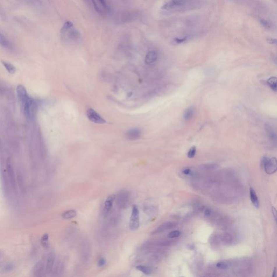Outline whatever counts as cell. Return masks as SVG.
<instances>
[{"label":"cell","mask_w":277,"mask_h":277,"mask_svg":"<svg viewBox=\"0 0 277 277\" xmlns=\"http://www.w3.org/2000/svg\"><path fill=\"white\" fill-rule=\"evenodd\" d=\"M261 166L267 174H272L277 171V159L276 158L269 159L264 157L262 160Z\"/></svg>","instance_id":"obj_1"},{"label":"cell","mask_w":277,"mask_h":277,"mask_svg":"<svg viewBox=\"0 0 277 277\" xmlns=\"http://www.w3.org/2000/svg\"><path fill=\"white\" fill-rule=\"evenodd\" d=\"M139 211L136 205H133L129 221V228L132 231H136L139 227Z\"/></svg>","instance_id":"obj_2"},{"label":"cell","mask_w":277,"mask_h":277,"mask_svg":"<svg viewBox=\"0 0 277 277\" xmlns=\"http://www.w3.org/2000/svg\"><path fill=\"white\" fill-rule=\"evenodd\" d=\"M87 115L88 119L93 122L99 124H103L106 122L105 119L92 108H89L88 110L87 111Z\"/></svg>","instance_id":"obj_3"},{"label":"cell","mask_w":277,"mask_h":277,"mask_svg":"<svg viewBox=\"0 0 277 277\" xmlns=\"http://www.w3.org/2000/svg\"><path fill=\"white\" fill-rule=\"evenodd\" d=\"M187 0H170L163 4L161 9L163 10H170L177 7H180L186 4Z\"/></svg>","instance_id":"obj_4"},{"label":"cell","mask_w":277,"mask_h":277,"mask_svg":"<svg viewBox=\"0 0 277 277\" xmlns=\"http://www.w3.org/2000/svg\"><path fill=\"white\" fill-rule=\"evenodd\" d=\"M16 91L18 98L19 99L20 103H21V105L25 103L27 101V99L30 97L28 94L26 88L22 85H19L17 87Z\"/></svg>","instance_id":"obj_5"},{"label":"cell","mask_w":277,"mask_h":277,"mask_svg":"<svg viewBox=\"0 0 277 277\" xmlns=\"http://www.w3.org/2000/svg\"><path fill=\"white\" fill-rule=\"evenodd\" d=\"M129 201V194L126 191H122L118 194V204L121 207H125Z\"/></svg>","instance_id":"obj_6"},{"label":"cell","mask_w":277,"mask_h":277,"mask_svg":"<svg viewBox=\"0 0 277 277\" xmlns=\"http://www.w3.org/2000/svg\"><path fill=\"white\" fill-rule=\"evenodd\" d=\"M7 170L8 172V178L9 179L10 183L11 184L13 188L16 190V182L15 180V176L14 174V171L10 163H8L7 166Z\"/></svg>","instance_id":"obj_7"},{"label":"cell","mask_w":277,"mask_h":277,"mask_svg":"<svg viewBox=\"0 0 277 277\" xmlns=\"http://www.w3.org/2000/svg\"><path fill=\"white\" fill-rule=\"evenodd\" d=\"M126 136L130 140H135L140 137L141 130L138 128L130 129L126 133Z\"/></svg>","instance_id":"obj_8"},{"label":"cell","mask_w":277,"mask_h":277,"mask_svg":"<svg viewBox=\"0 0 277 277\" xmlns=\"http://www.w3.org/2000/svg\"><path fill=\"white\" fill-rule=\"evenodd\" d=\"M264 127H265V130L266 131V133L267 134L269 139L271 140L273 143L276 144V143H277V134H276V133L274 129H273V127L269 125V124H265Z\"/></svg>","instance_id":"obj_9"},{"label":"cell","mask_w":277,"mask_h":277,"mask_svg":"<svg viewBox=\"0 0 277 277\" xmlns=\"http://www.w3.org/2000/svg\"><path fill=\"white\" fill-rule=\"evenodd\" d=\"M158 59V53L156 51H150L146 54L145 57V63L148 65H151L154 63Z\"/></svg>","instance_id":"obj_10"},{"label":"cell","mask_w":277,"mask_h":277,"mask_svg":"<svg viewBox=\"0 0 277 277\" xmlns=\"http://www.w3.org/2000/svg\"><path fill=\"white\" fill-rule=\"evenodd\" d=\"M115 197H116L115 195L112 194V195H110L107 198L105 202V205H104L105 213H108L111 209L113 206V203L115 199Z\"/></svg>","instance_id":"obj_11"},{"label":"cell","mask_w":277,"mask_h":277,"mask_svg":"<svg viewBox=\"0 0 277 277\" xmlns=\"http://www.w3.org/2000/svg\"><path fill=\"white\" fill-rule=\"evenodd\" d=\"M250 201L252 202L253 205L258 209L259 207V202L258 200V197L255 193L254 189L252 187L250 188Z\"/></svg>","instance_id":"obj_12"},{"label":"cell","mask_w":277,"mask_h":277,"mask_svg":"<svg viewBox=\"0 0 277 277\" xmlns=\"http://www.w3.org/2000/svg\"><path fill=\"white\" fill-rule=\"evenodd\" d=\"M55 261V255L53 253L50 254L47 258V261L46 263V271L47 273H50L52 271Z\"/></svg>","instance_id":"obj_13"},{"label":"cell","mask_w":277,"mask_h":277,"mask_svg":"<svg viewBox=\"0 0 277 277\" xmlns=\"http://www.w3.org/2000/svg\"><path fill=\"white\" fill-rule=\"evenodd\" d=\"M0 45L4 48L10 49L12 48V43L0 31Z\"/></svg>","instance_id":"obj_14"},{"label":"cell","mask_w":277,"mask_h":277,"mask_svg":"<svg viewBox=\"0 0 277 277\" xmlns=\"http://www.w3.org/2000/svg\"><path fill=\"white\" fill-rule=\"evenodd\" d=\"M173 226V224H172L171 223H167L163 224L161 226H160L159 227L157 228L153 232L152 234H154L163 232L165 231H166L169 228H171Z\"/></svg>","instance_id":"obj_15"},{"label":"cell","mask_w":277,"mask_h":277,"mask_svg":"<svg viewBox=\"0 0 277 277\" xmlns=\"http://www.w3.org/2000/svg\"><path fill=\"white\" fill-rule=\"evenodd\" d=\"M267 84L269 87L273 90V91H277V79L276 77L272 76L269 77L267 81Z\"/></svg>","instance_id":"obj_16"},{"label":"cell","mask_w":277,"mask_h":277,"mask_svg":"<svg viewBox=\"0 0 277 277\" xmlns=\"http://www.w3.org/2000/svg\"><path fill=\"white\" fill-rule=\"evenodd\" d=\"M62 217L65 219H72L76 216V212L75 210H68L62 214Z\"/></svg>","instance_id":"obj_17"},{"label":"cell","mask_w":277,"mask_h":277,"mask_svg":"<svg viewBox=\"0 0 277 277\" xmlns=\"http://www.w3.org/2000/svg\"><path fill=\"white\" fill-rule=\"evenodd\" d=\"M194 113V109L193 107H190L186 109L184 114V118L185 120H189L192 118Z\"/></svg>","instance_id":"obj_18"},{"label":"cell","mask_w":277,"mask_h":277,"mask_svg":"<svg viewBox=\"0 0 277 277\" xmlns=\"http://www.w3.org/2000/svg\"><path fill=\"white\" fill-rule=\"evenodd\" d=\"M2 62L3 65L4 66V67L9 73L14 74L15 73L16 68L14 66H13L11 63L7 62L6 61H2Z\"/></svg>","instance_id":"obj_19"},{"label":"cell","mask_w":277,"mask_h":277,"mask_svg":"<svg viewBox=\"0 0 277 277\" xmlns=\"http://www.w3.org/2000/svg\"><path fill=\"white\" fill-rule=\"evenodd\" d=\"M28 5H29L35 8H39L41 6V3L40 0H22Z\"/></svg>","instance_id":"obj_20"},{"label":"cell","mask_w":277,"mask_h":277,"mask_svg":"<svg viewBox=\"0 0 277 277\" xmlns=\"http://www.w3.org/2000/svg\"><path fill=\"white\" fill-rule=\"evenodd\" d=\"M136 269H137V270L140 271L141 272H142V273H144L146 275H149L150 274L152 271L150 268H149L147 266H143V265H139L137 266L136 267Z\"/></svg>","instance_id":"obj_21"},{"label":"cell","mask_w":277,"mask_h":277,"mask_svg":"<svg viewBox=\"0 0 277 277\" xmlns=\"http://www.w3.org/2000/svg\"><path fill=\"white\" fill-rule=\"evenodd\" d=\"M73 26V24L71 22H70V21L66 22L65 24H64V25H63V26L62 27V29H61V34L65 33V32H66L67 31L70 29L72 28Z\"/></svg>","instance_id":"obj_22"},{"label":"cell","mask_w":277,"mask_h":277,"mask_svg":"<svg viewBox=\"0 0 277 277\" xmlns=\"http://www.w3.org/2000/svg\"><path fill=\"white\" fill-rule=\"evenodd\" d=\"M197 152V148L195 146H192L191 148H190L189 151L188 152L187 154V156L189 158H193L194 157L196 154Z\"/></svg>","instance_id":"obj_23"},{"label":"cell","mask_w":277,"mask_h":277,"mask_svg":"<svg viewBox=\"0 0 277 277\" xmlns=\"http://www.w3.org/2000/svg\"><path fill=\"white\" fill-rule=\"evenodd\" d=\"M181 234V232L178 230L177 231H174L171 232L168 234V237L170 238H178Z\"/></svg>","instance_id":"obj_24"},{"label":"cell","mask_w":277,"mask_h":277,"mask_svg":"<svg viewBox=\"0 0 277 277\" xmlns=\"http://www.w3.org/2000/svg\"><path fill=\"white\" fill-rule=\"evenodd\" d=\"M48 238H49V235L47 234H45L42 237L41 243H42L43 246L45 247H47L48 246Z\"/></svg>","instance_id":"obj_25"},{"label":"cell","mask_w":277,"mask_h":277,"mask_svg":"<svg viewBox=\"0 0 277 277\" xmlns=\"http://www.w3.org/2000/svg\"><path fill=\"white\" fill-rule=\"evenodd\" d=\"M216 267L220 269H227L228 267V265L225 262H219L216 264Z\"/></svg>","instance_id":"obj_26"},{"label":"cell","mask_w":277,"mask_h":277,"mask_svg":"<svg viewBox=\"0 0 277 277\" xmlns=\"http://www.w3.org/2000/svg\"><path fill=\"white\" fill-rule=\"evenodd\" d=\"M259 21H260V23L262 24V26H264V27L267 28V29H269L271 28V24L269 23V21H267V20H266L265 19H260L259 20Z\"/></svg>","instance_id":"obj_27"},{"label":"cell","mask_w":277,"mask_h":277,"mask_svg":"<svg viewBox=\"0 0 277 277\" xmlns=\"http://www.w3.org/2000/svg\"><path fill=\"white\" fill-rule=\"evenodd\" d=\"M187 38V36L182 38H175L174 39V41L178 43H181L186 41Z\"/></svg>","instance_id":"obj_28"},{"label":"cell","mask_w":277,"mask_h":277,"mask_svg":"<svg viewBox=\"0 0 277 277\" xmlns=\"http://www.w3.org/2000/svg\"><path fill=\"white\" fill-rule=\"evenodd\" d=\"M106 263V260L105 258H101L98 261V265L99 266H103L105 265Z\"/></svg>","instance_id":"obj_29"},{"label":"cell","mask_w":277,"mask_h":277,"mask_svg":"<svg viewBox=\"0 0 277 277\" xmlns=\"http://www.w3.org/2000/svg\"><path fill=\"white\" fill-rule=\"evenodd\" d=\"M92 2H93V5H94V8H95V10H96V12H98L99 13H101V10L99 9V7L98 6V5L96 4V2L95 0H92Z\"/></svg>","instance_id":"obj_30"},{"label":"cell","mask_w":277,"mask_h":277,"mask_svg":"<svg viewBox=\"0 0 277 277\" xmlns=\"http://www.w3.org/2000/svg\"><path fill=\"white\" fill-rule=\"evenodd\" d=\"M99 1L100 2V3H101V4H102V6H103L104 8H105L106 9H108V6H107V4L105 0H99Z\"/></svg>","instance_id":"obj_31"},{"label":"cell","mask_w":277,"mask_h":277,"mask_svg":"<svg viewBox=\"0 0 277 277\" xmlns=\"http://www.w3.org/2000/svg\"><path fill=\"white\" fill-rule=\"evenodd\" d=\"M272 214H273V216L274 218V219L276 221H277V210L274 207H272Z\"/></svg>","instance_id":"obj_32"},{"label":"cell","mask_w":277,"mask_h":277,"mask_svg":"<svg viewBox=\"0 0 277 277\" xmlns=\"http://www.w3.org/2000/svg\"><path fill=\"white\" fill-rule=\"evenodd\" d=\"M267 42L270 44H276V39L272 38H268L267 39Z\"/></svg>","instance_id":"obj_33"},{"label":"cell","mask_w":277,"mask_h":277,"mask_svg":"<svg viewBox=\"0 0 277 277\" xmlns=\"http://www.w3.org/2000/svg\"><path fill=\"white\" fill-rule=\"evenodd\" d=\"M182 173L184 174L189 175L191 173V170H190V168H186V169H185L182 171Z\"/></svg>","instance_id":"obj_34"},{"label":"cell","mask_w":277,"mask_h":277,"mask_svg":"<svg viewBox=\"0 0 277 277\" xmlns=\"http://www.w3.org/2000/svg\"><path fill=\"white\" fill-rule=\"evenodd\" d=\"M204 213H205V214L206 216H209V215H211V214L212 213V210L210 209H206Z\"/></svg>","instance_id":"obj_35"},{"label":"cell","mask_w":277,"mask_h":277,"mask_svg":"<svg viewBox=\"0 0 277 277\" xmlns=\"http://www.w3.org/2000/svg\"><path fill=\"white\" fill-rule=\"evenodd\" d=\"M0 15H1V16L3 17H4V16H4V12L3 11L2 9L1 8V7H0Z\"/></svg>","instance_id":"obj_36"},{"label":"cell","mask_w":277,"mask_h":277,"mask_svg":"<svg viewBox=\"0 0 277 277\" xmlns=\"http://www.w3.org/2000/svg\"><path fill=\"white\" fill-rule=\"evenodd\" d=\"M275 274H276V268H274V269L273 270V274H272V277H274L275 276Z\"/></svg>","instance_id":"obj_37"}]
</instances>
